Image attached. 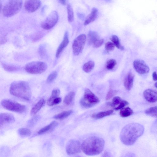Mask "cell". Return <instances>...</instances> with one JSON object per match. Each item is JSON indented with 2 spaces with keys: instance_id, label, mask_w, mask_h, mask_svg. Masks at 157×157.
Listing matches in <instances>:
<instances>
[{
  "instance_id": "cell-1",
  "label": "cell",
  "mask_w": 157,
  "mask_h": 157,
  "mask_svg": "<svg viewBox=\"0 0 157 157\" xmlns=\"http://www.w3.org/2000/svg\"><path fill=\"white\" fill-rule=\"evenodd\" d=\"M144 131V128L141 124L133 123L125 126L121 131L120 138L125 145H133L138 138L142 136Z\"/></svg>"
},
{
  "instance_id": "cell-2",
  "label": "cell",
  "mask_w": 157,
  "mask_h": 157,
  "mask_svg": "<svg viewBox=\"0 0 157 157\" xmlns=\"http://www.w3.org/2000/svg\"><path fill=\"white\" fill-rule=\"evenodd\" d=\"M104 145L105 142L103 138L91 136L83 142L81 145L82 150L87 155H96L102 152Z\"/></svg>"
},
{
  "instance_id": "cell-3",
  "label": "cell",
  "mask_w": 157,
  "mask_h": 157,
  "mask_svg": "<svg viewBox=\"0 0 157 157\" xmlns=\"http://www.w3.org/2000/svg\"><path fill=\"white\" fill-rule=\"evenodd\" d=\"M10 92L12 95L18 98L29 101L31 97V92L28 83L24 81H18L11 84Z\"/></svg>"
},
{
  "instance_id": "cell-4",
  "label": "cell",
  "mask_w": 157,
  "mask_h": 157,
  "mask_svg": "<svg viewBox=\"0 0 157 157\" xmlns=\"http://www.w3.org/2000/svg\"><path fill=\"white\" fill-rule=\"evenodd\" d=\"M1 4L2 13L7 17L16 15L21 10L23 5V0H3Z\"/></svg>"
},
{
  "instance_id": "cell-5",
  "label": "cell",
  "mask_w": 157,
  "mask_h": 157,
  "mask_svg": "<svg viewBox=\"0 0 157 157\" xmlns=\"http://www.w3.org/2000/svg\"><path fill=\"white\" fill-rule=\"evenodd\" d=\"M99 102V98L88 89H85L84 97L80 101V104L83 107L89 108Z\"/></svg>"
},
{
  "instance_id": "cell-6",
  "label": "cell",
  "mask_w": 157,
  "mask_h": 157,
  "mask_svg": "<svg viewBox=\"0 0 157 157\" xmlns=\"http://www.w3.org/2000/svg\"><path fill=\"white\" fill-rule=\"evenodd\" d=\"M47 68V64L41 61H33L27 64L25 69L31 74H39L45 72Z\"/></svg>"
},
{
  "instance_id": "cell-7",
  "label": "cell",
  "mask_w": 157,
  "mask_h": 157,
  "mask_svg": "<svg viewBox=\"0 0 157 157\" xmlns=\"http://www.w3.org/2000/svg\"><path fill=\"white\" fill-rule=\"evenodd\" d=\"M1 104L4 108L11 111L22 113L26 110L25 106L10 99H4L2 101Z\"/></svg>"
},
{
  "instance_id": "cell-8",
  "label": "cell",
  "mask_w": 157,
  "mask_h": 157,
  "mask_svg": "<svg viewBox=\"0 0 157 157\" xmlns=\"http://www.w3.org/2000/svg\"><path fill=\"white\" fill-rule=\"evenodd\" d=\"M58 15L57 12L53 11L46 19L41 23V27L44 29L49 30L57 23L58 20Z\"/></svg>"
},
{
  "instance_id": "cell-9",
  "label": "cell",
  "mask_w": 157,
  "mask_h": 157,
  "mask_svg": "<svg viewBox=\"0 0 157 157\" xmlns=\"http://www.w3.org/2000/svg\"><path fill=\"white\" fill-rule=\"evenodd\" d=\"M87 40L86 36L82 34L74 41L72 48L74 54L76 56L78 55L84 49Z\"/></svg>"
},
{
  "instance_id": "cell-10",
  "label": "cell",
  "mask_w": 157,
  "mask_h": 157,
  "mask_svg": "<svg viewBox=\"0 0 157 157\" xmlns=\"http://www.w3.org/2000/svg\"><path fill=\"white\" fill-rule=\"evenodd\" d=\"M81 145L78 141L71 140L67 143L66 146V151L69 155H73L81 152Z\"/></svg>"
},
{
  "instance_id": "cell-11",
  "label": "cell",
  "mask_w": 157,
  "mask_h": 157,
  "mask_svg": "<svg viewBox=\"0 0 157 157\" xmlns=\"http://www.w3.org/2000/svg\"><path fill=\"white\" fill-rule=\"evenodd\" d=\"M133 64L135 70L140 74H145L150 71L149 67L143 60H136L134 62Z\"/></svg>"
},
{
  "instance_id": "cell-12",
  "label": "cell",
  "mask_w": 157,
  "mask_h": 157,
  "mask_svg": "<svg viewBox=\"0 0 157 157\" xmlns=\"http://www.w3.org/2000/svg\"><path fill=\"white\" fill-rule=\"evenodd\" d=\"M41 4L40 0H26L24 7L26 11L32 13L37 10Z\"/></svg>"
},
{
  "instance_id": "cell-13",
  "label": "cell",
  "mask_w": 157,
  "mask_h": 157,
  "mask_svg": "<svg viewBox=\"0 0 157 157\" xmlns=\"http://www.w3.org/2000/svg\"><path fill=\"white\" fill-rule=\"evenodd\" d=\"M143 96L146 100L150 103L157 101V91L153 89H147L143 92Z\"/></svg>"
},
{
  "instance_id": "cell-14",
  "label": "cell",
  "mask_w": 157,
  "mask_h": 157,
  "mask_svg": "<svg viewBox=\"0 0 157 157\" xmlns=\"http://www.w3.org/2000/svg\"><path fill=\"white\" fill-rule=\"evenodd\" d=\"M15 121L14 117L11 114L2 113L0 114V125L1 127L5 124L13 123Z\"/></svg>"
},
{
  "instance_id": "cell-15",
  "label": "cell",
  "mask_w": 157,
  "mask_h": 157,
  "mask_svg": "<svg viewBox=\"0 0 157 157\" xmlns=\"http://www.w3.org/2000/svg\"><path fill=\"white\" fill-rule=\"evenodd\" d=\"M98 16V9L94 7L92 8L91 13L87 17L84 23V26H87L95 21Z\"/></svg>"
},
{
  "instance_id": "cell-16",
  "label": "cell",
  "mask_w": 157,
  "mask_h": 157,
  "mask_svg": "<svg viewBox=\"0 0 157 157\" xmlns=\"http://www.w3.org/2000/svg\"><path fill=\"white\" fill-rule=\"evenodd\" d=\"M69 43V34L67 31L64 34L63 39L59 46L56 53V57L58 58L63 50L67 47Z\"/></svg>"
},
{
  "instance_id": "cell-17",
  "label": "cell",
  "mask_w": 157,
  "mask_h": 157,
  "mask_svg": "<svg viewBox=\"0 0 157 157\" xmlns=\"http://www.w3.org/2000/svg\"><path fill=\"white\" fill-rule=\"evenodd\" d=\"M134 76L131 72L129 73L127 75L124 82V85L126 89L130 90L133 88Z\"/></svg>"
},
{
  "instance_id": "cell-18",
  "label": "cell",
  "mask_w": 157,
  "mask_h": 157,
  "mask_svg": "<svg viewBox=\"0 0 157 157\" xmlns=\"http://www.w3.org/2000/svg\"><path fill=\"white\" fill-rule=\"evenodd\" d=\"M58 125V123L56 121H53L48 125L41 129L38 132L39 134H43L51 132Z\"/></svg>"
},
{
  "instance_id": "cell-19",
  "label": "cell",
  "mask_w": 157,
  "mask_h": 157,
  "mask_svg": "<svg viewBox=\"0 0 157 157\" xmlns=\"http://www.w3.org/2000/svg\"><path fill=\"white\" fill-rule=\"evenodd\" d=\"M45 103V101L43 99H40L32 109L31 112V115H35L44 106Z\"/></svg>"
},
{
  "instance_id": "cell-20",
  "label": "cell",
  "mask_w": 157,
  "mask_h": 157,
  "mask_svg": "<svg viewBox=\"0 0 157 157\" xmlns=\"http://www.w3.org/2000/svg\"><path fill=\"white\" fill-rule=\"evenodd\" d=\"M99 39V37L97 32L93 31H90L89 32L87 40L88 43L89 45H93Z\"/></svg>"
},
{
  "instance_id": "cell-21",
  "label": "cell",
  "mask_w": 157,
  "mask_h": 157,
  "mask_svg": "<svg viewBox=\"0 0 157 157\" xmlns=\"http://www.w3.org/2000/svg\"><path fill=\"white\" fill-rule=\"evenodd\" d=\"M113 110H108L106 111L99 112L97 114H94L92 117L93 118L99 119L112 115L113 113Z\"/></svg>"
},
{
  "instance_id": "cell-22",
  "label": "cell",
  "mask_w": 157,
  "mask_h": 157,
  "mask_svg": "<svg viewBox=\"0 0 157 157\" xmlns=\"http://www.w3.org/2000/svg\"><path fill=\"white\" fill-rule=\"evenodd\" d=\"M72 113L73 111L72 110L65 111L63 112L60 114L55 115L53 116V118L57 120H63L68 117Z\"/></svg>"
},
{
  "instance_id": "cell-23",
  "label": "cell",
  "mask_w": 157,
  "mask_h": 157,
  "mask_svg": "<svg viewBox=\"0 0 157 157\" xmlns=\"http://www.w3.org/2000/svg\"><path fill=\"white\" fill-rule=\"evenodd\" d=\"M133 113L132 110L130 107H124L121 109L120 115L123 118L127 117L132 115Z\"/></svg>"
},
{
  "instance_id": "cell-24",
  "label": "cell",
  "mask_w": 157,
  "mask_h": 157,
  "mask_svg": "<svg viewBox=\"0 0 157 157\" xmlns=\"http://www.w3.org/2000/svg\"><path fill=\"white\" fill-rule=\"evenodd\" d=\"M60 91L58 89H55L53 91L51 95L47 102V105L50 106H51V104L53 100L55 98L58 97L60 95Z\"/></svg>"
},
{
  "instance_id": "cell-25",
  "label": "cell",
  "mask_w": 157,
  "mask_h": 157,
  "mask_svg": "<svg viewBox=\"0 0 157 157\" xmlns=\"http://www.w3.org/2000/svg\"><path fill=\"white\" fill-rule=\"evenodd\" d=\"M95 63L92 61H90L85 63L83 66V69L86 72H90L94 68Z\"/></svg>"
},
{
  "instance_id": "cell-26",
  "label": "cell",
  "mask_w": 157,
  "mask_h": 157,
  "mask_svg": "<svg viewBox=\"0 0 157 157\" xmlns=\"http://www.w3.org/2000/svg\"><path fill=\"white\" fill-rule=\"evenodd\" d=\"M110 40L118 49L122 50H124V48L120 43L119 39L116 35H112L110 38Z\"/></svg>"
},
{
  "instance_id": "cell-27",
  "label": "cell",
  "mask_w": 157,
  "mask_h": 157,
  "mask_svg": "<svg viewBox=\"0 0 157 157\" xmlns=\"http://www.w3.org/2000/svg\"><path fill=\"white\" fill-rule=\"evenodd\" d=\"M145 113L147 115L157 118V106L147 109L145 111Z\"/></svg>"
},
{
  "instance_id": "cell-28",
  "label": "cell",
  "mask_w": 157,
  "mask_h": 157,
  "mask_svg": "<svg viewBox=\"0 0 157 157\" xmlns=\"http://www.w3.org/2000/svg\"><path fill=\"white\" fill-rule=\"evenodd\" d=\"M18 134L22 137H28L31 134V132L29 129L26 128H20L18 131Z\"/></svg>"
},
{
  "instance_id": "cell-29",
  "label": "cell",
  "mask_w": 157,
  "mask_h": 157,
  "mask_svg": "<svg viewBox=\"0 0 157 157\" xmlns=\"http://www.w3.org/2000/svg\"><path fill=\"white\" fill-rule=\"evenodd\" d=\"M75 93L74 92H70L64 98V104L69 105L72 102L75 96Z\"/></svg>"
},
{
  "instance_id": "cell-30",
  "label": "cell",
  "mask_w": 157,
  "mask_h": 157,
  "mask_svg": "<svg viewBox=\"0 0 157 157\" xmlns=\"http://www.w3.org/2000/svg\"><path fill=\"white\" fill-rule=\"evenodd\" d=\"M67 11L68 13V19L69 22L71 23L74 19V15L73 9L70 4H69L67 6Z\"/></svg>"
},
{
  "instance_id": "cell-31",
  "label": "cell",
  "mask_w": 157,
  "mask_h": 157,
  "mask_svg": "<svg viewBox=\"0 0 157 157\" xmlns=\"http://www.w3.org/2000/svg\"><path fill=\"white\" fill-rule=\"evenodd\" d=\"M41 118V117L39 115L35 116L28 121L27 126L31 127L34 126L39 121Z\"/></svg>"
},
{
  "instance_id": "cell-32",
  "label": "cell",
  "mask_w": 157,
  "mask_h": 157,
  "mask_svg": "<svg viewBox=\"0 0 157 157\" xmlns=\"http://www.w3.org/2000/svg\"><path fill=\"white\" fill-rule=\"evenodd\" d=\"M58 76V73L56 71H54L51 72L48 77L46 83L47 84H50Z\"/></svg>"
},
{
  "instance_id": "cell-33",
  "label": "cell",
  "mask_w": 157,
  "mask_h": 157,
  "mask_svg": "<svg viewBox=\"0 0 157 157\" xmlns=\"http://www.w3.org/2000/svg\"><path fill=\"white\" fill-rule=\"evenodd\" d=\"M2 66L4 69L8 72H13L18 69L16 66L6 63H2Z\"/></svg>"
},
{
  "instance_id": "cell-34",
  "label": "cell",
  "mask_w": 157,
  "mask_h": 157,
  "mask_svg": "<svg viewBox=\"0 0 157 157\" xmlns=\"http://www.w3.org/2000/svg\"><path fill=\"white\" fill-rule=\"evenodd\" d=\"M117 62L115 60L110 59L107 62L106 68L108 70H112L114 68Z\"/></svg>"
},
{
  "instance_id": "cell-35",
  "label": "cell",
  "mask_w": 157,
  "mask_h": 157,
  "mask_svg": "<svg viewBox=\"0 0 157 157\" xmlns=\"http://www.w3.org/2000/svg\"><path fill=\"white\" fill-rule=\"evenodd\" d=\"M122 101V100L120 97L116 96L113 99L112 103H109L108 104L113 107H115V106L118 105L120 104Z\"/></svg>"
},
{
  "instance_id": "cell-36",
  "label": "cell",
  "mask_w": 157,
  "mask_h": 157,
  "mask_svg": "<svg viewBox=\"0 0 157 157\" xmlns=\"http://www.w3.org/2000/svg\"><path fill=\"white\" fill-rule=\"evenodd\" d=\"M115 46L113 42H109L105 44V48L107 51H112L114 49Z\"/></svg>"
},
{
  "instance_id": "cell-37",
  "label": "cell",
  "mask_w": 157,
  "mask_h": 157,
  "mask_svg": "<svg viewBox=\"0 0 157 157\" xmlns=\"http://www.w3.org/2000/svg\"><path fill=\"white\" fill-rule=\"evenodd\" d=\"M117 91L112 89L109 91L106 97V100H108L112 98L116 93Z\"/></svg>"
},
{
  "instance_id": "cell-38",
  "label": "cell",
  "mask_w": 157,
  "mask_h": 157,
  "mask_svg": "<svg viewBox=\"0 0 157 157\" xmlns=\"http://www.w3.org/2000/svg\"><path fill=\"white\" fill-rule=\"evenodd\" d=\"M104 42V40L103 39H99L96 40L93 44V47L94 48H99L102 45Z\"/></svg>"
},
{
  "instance_id": "cell-39",
  "label": "cell",
  "mask_w": 157,
  "mask_h": 157,
  "mask_svg": "<svg viewBox=\"0 0 157 157\" xmlns=\"http://www.w3.org/2000/svg\"><path fill=\"white\" fill-rule=\"evenodd\" d=\"M129 103L127 101L122 100L120 104L118 106L115 108L116 110H118L120 109H121L123 108L124 107L126 106L129 104Z\"/></svg>"
},
{
  "instance_id": "cell-40",
  "label": "cell",
  "mask_w": 157,
  "mask_h": 157,
  "mask_svg": "<svg viewBox=\"0 0 157 157\" xmlns=\"http://www.w3.org/2000/svg\"><path fill=\"white\" fill-rule=\"evenodd\" d=\"M61 99L60 97H58L55 99L52 102L51 106L60 104L61 102Z\"/></svg>"
},
{
  "instance_id": "cell-41",
  "label": "cell",
  "mask_w": 157,
  "mask_h": 157,
  "mask_svg": "<svg viewBox=\"0 0 157 157\" xmlns=\"http://www.w3.org/2000/svg\"><path fill=\"white\" fill-rule=\"evenodd\" d=\"M77 16L78 18L81 20H84L85 17V15L84 14L81 13H78Z\"/></svg>"
},
{
  "instance_id": "cell-42",
  "label": "cell",
  "mask_w": 157,
  "mask_h": 157,
  "mask_svg": "<svg viewBox=\"0 0 157 157\" xmlns=\"http://www.w3.org/2000/svg\"><path fill=\"white\" fill-rule=\"evenodd\" d=\"M152 77L154 81H157V73L156 72H154L153 73Z\"/></svg>"
},
{
  "instance_id": "cell-43",
  "label": "cell",
  "mask_w": 157,
  "mask_h": 157,
  "mask_svg": "<svg viewBox=\"0 0 157 157\" xmlns=\"http://www.w3.org/2000/svg\"><path fill=\"white\" fill-rule=\"evenodd\" d=\"M60 3L63 5H65L66 4V0H59Z\"/></svg>"
},
{
  "instance_id": "cell-44",
  "label": "cell",
  "mask_w": 157,
  "mask_h": 157,
  "mask_svg": "<svg viewBox=\"0 0 157 157\" xmlns=\"http://www.w3.org/2000/svg\"><path fill=\"white\" fill-rule=\"evenodd\" d=\"M154 86L156 88H157V82L155 83V84L154 85Z\"/></svg>"
},
{
  "instance_id": "cell-45",
  "label": "cell",
  "mask_w": 157,
  "mask_h": 157,
  "mask_svg": "<svg viewBox=\"0 0 157 157\" xmlns=\"http://www.w3.org/2000/svg\"><path fill=\"white\" fill-rule=\"evenodd\" d=\"M105 1L107 2H110L112 0H105Z\"/></svg>"
}]
</instances>
